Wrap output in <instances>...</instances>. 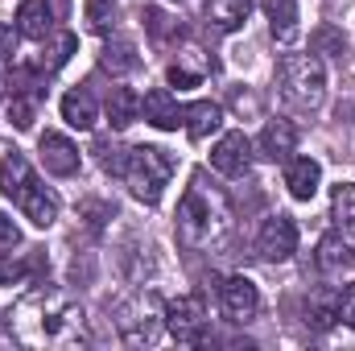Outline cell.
<instances>
[{
	"label": "cell",
	"mask_w": 355,
	"mask_h": 351,
	"mask_svg": "<svg viewBox=\"0 0 355 351\" xmlns=\"http://www.w3.org/2000/svg\"><path fill=\"white\" fill-rule=\"evenodd\" d=\"M277 87L293 112H314L327 99V71L318 54H285L277 62Z\"/></svg>",
	"instance_id": "obj_1"
},
{
	"label": "cell",
	"mask_w": 355,
	"mask_h": 351,
	"mask_svg": "<svg viewBox=\"0 0 355 351\" xmlns=\"http://www.w3.org/2000/svg\"><path fill=\"white\" fill-rule=\"evenodd\" d=\"M170 174H174V157L166 153V149H157V145H137V149H128V162H124V182H128V190H132V198H141V203H162V194H166V186H170Z\"/></svg>",
	"instance_id": "obj_2"
},
{
	"label": "cell",
	"mask_w": 355,
	"mask_h": 351,
	"mask_svg": "<svg viewBox=\"0 0 355 351\" xmlns=\"http://www.w3.org/2000/svg\"><path fill=\"white\" fill-rule=\"evenodd\" d=\"M166 327H170V335H174L178 343H198L202 331H207V302L198 293L170 302L166 306Z\"/></svg>",
	"instance_id": "obj_3"
},
{
	"label": "cell",
	"mask_w": 355,
	"mask_h": 351,
	"mask_svg": "<svg viewBox=\"0 0 355 351\" xmlns=\"http://www.w3.org/2000/svg\"><path fill=\"white\" fill-rule=\"evenodd\" d=\"M257 252L272 264L289 261L297 252V223L289 215H268L261 223V232H257Z\"/></svg>",
	"instance_id": "obj_4"
},
{
	"label": "cell",
	"mask_w": 355,
	"mask_h": 351,
	"mask_svg": "<svg viewBox=\"0 0 355 351\" xmlns=\"http://www.w3.org/2000/svg\"><path fill=\"white\" fill-rule=\"evenodd\" d=\"M219 306H223V314H227L232 323H252L257 310H261V289H257L244 273H236V277H227V281L219 285Z\"/></svg>",
	"instance_id": "obj_5"
},
{
	"label": "cell",
	"mask_w": 355,
	"mask_h": 351,
	"mask_svg": "<svg viewBox=\"0 0 355 351\" xmlns=\"http://www.w3.org/2000/svg\"><path fill=\"white\" fill-rule=\"evenodd\" d=\"M211 166L223 178H244L252 166V141L244 132H223L211 149Z\"/></svg>",
	"instance_id": "obj_6"
},
{
	"label": "cell",
	"mask_w": 355,
	"mask_h": 351,
	"mask_svg": "<svg viewBox=\"0 0 355 351\" xmlns=\"http://www.w3.org/2000/svg\"><path fill=\"white\" fill-rule=\"evenodd\" d=\"M37 153H42L46 174H54V178L79 174V145H75L71 137H62V132H42Z\"/></svg>",
	"instance_id": "obj_7"
},
{
	"label": "cell",
	"mask_w": 355,
	"mask_h": 351,
	"mask_svg": "<svg viewBox=\"0 0 355 351\" xmlns=\"http://www.w3.org/2000/svg\"><path fill=\"white\" fill-rule=\"evenodd\" d=\"M12 203H17V207H21V215H25L29 223H37V228H50V223L58 219V198H54L37 178H33V182L12 198Z\"/></svg>",
	"instance_id": "obj_8"
},
{
	"label": "cell",
	"mask_w": 355,
	"mask_h": 351,
	"mask_svg": "<svg viewBox=\"0 0 355 351\" xmlns=\"http://www.w3.org/2000/svg\"><path fill=\"white\" fill-rule=\"evenodd\" d=\"M207 232H211V203H202V194L190 190L182 198V207H178V236L186 244H198Z\"/></svg>",
	"instance_id": "obj_9"
},
{
	"label": "cell",
	"mask_w": 355,
	"mask_h": 351,
	"mask_svg": "<svg viewBox=\"0 0 355 351\" xmlns=\"http://www.w3.org/2000/svg\"><path fill=\"white\" fill-rule=\"evenodd\" d=\"M257 149L265 162H289V153L297 149V128L289 120H268L257 137Z\"/></svg>",
	"instance_id": "obj_10"
},
{
	"label": "cell",
	"mask_w": 355,
	"mask_h": 351,
	"mask_svg": "<svg viewBox=\"0 0 355 351\" xmlns=\"http://www.w3.org/2000/svg\"><path fill=\"white\" fill-rule=\"evenodd\" d=\"M285 186H289V194L297 203H310L318 194V186H322V166L314 157H289L285 162Z\"/></svg>",
	"instance_id": "obj_11"
},
{
	"label": "cell",
	"mask_w": 355,
	"mask_h": 351,
	"mask_svg": "<svg viewBox=\"0 0 355 351\" xmlns=\"http://www.w3.org/2000/svg\"><path fill=\"white\" fill-rule=\"evenodd\" d=\"M17 33L29 42H46L54 33V8L50 0H21L17 8Z\"/></svg>",
	"instance_id": "obj_12"
},
{
	"label": "cell",
	"mask_w": 355,
	"mask_h": 351,
	"mask_svg": "<svg viewBox=\"0 0 355 351\" xmlns=\"http://www.w3.org/2000/svg\"><path fill=\"white\" fill-rule=\"evenodd\" d=\"M33 170H29V162H25V153L17 149V145H8V141H0V186H4V194L8 198H17L29 182H33Z\"/></svg>",
	"instance_id": "obj_13"
},
{
	"label": "cell",
	"mask_w": 355,
	"mask_h": 351,
	"mask_svg": "<svg viewBox=\"0 0 355 351\" xmlns=\"http://www.w3.org/2000/svg\"><path fill=\"white\" fill-rule=\"evenodd\" d=\"M141 116H145L153 128H162V132H170V128L182 124V108H178V99L166 87H153L141 99Z\"/></svg>",
	"instance_id": "obj_14"
},
{
	"label": "cell",
	"mask_w": 355,
	"mask_h": 351,
	"mask_svg": "<svg viewBox=\"0 0 355 351\" xmlns=\"http://www.w3.org/2000/svg\"><path fill=\"white\" fill-rule=\"evenodd\" d=\"M182 124H186V137H190V141H207L211 132H219V124H223V108L211 103V99H198V103L182 108Z\"/></svg>",
	"instance_id": "obj_15"
},
{
	"label": "cell",
	"mask_w": 355,
	"mask_h": 351,
	"mask_svg": "<svg viewBox=\"0 0 355 351\" xmlns=\"http://www.w3.org/2000/svg\"><path fill=\"white\" fill-rule=\"evenodd\" d=\"M62 120L71 124V128H79V132H87L95 128V120H99V103H95V95L87 87H75L62 95Z\"/></svg>",
	"instance_id": "obj_16"
},
{
	"label": "cell",
	"mask_w": 355,
	"mask_h": 351,
	"mask_svg": "<svg viewBox=\"0 0 355 351\" xmlns=\"http://www.w3.org/2000/svg\"><path fill=\"white\" fill-rule=\"evenodd\" d=\"M318 264L327 273H339V268H352L355 264V240L352 232H331L318 240Z\"/></svg>",
	"instance_id": "obj_17"
},
{
	"label": "cell",
	"mask_w": 355,
	"mask_h": 351,
	"mask_svg": "<svg viewBox=\"0 0 355 351\" xmlns=\"http://www.w3.org/2000/svg\"><path fill=\"white\" fill-rule=\"evenodd\" d=\"M99 67L112 71V75H132V71L141 67V54H137V46H132L128 37H112V42H103V50H99Z\"/></svg>",
	"instance_id": "obj_18"
},
{
	"label": "cell",
	"mask_w": 355,
	"mask_h": 351,
	"mask_svg": "<svg viewBox=\"0 0 355 351\" xmlns=\"http://www.w3.org/2000/svg\"><path fill=\"white\" fill-rule=\"evenodd\" d=\"M252 12V0H207V21L219 33H236Z\"/></svg>",
	"instance_id": "obj_19"
},
{
	"label": "cell",
	"mask_w": 355,
	"mask_h": 351,
	"mask_svg": "<svg viewBox=\"0 0 355 351\" xmlns=\"http://www.w3.org/2000/svg\"><path fill=\"white\" fill-rule=\"evenodd\" d=\"M107 120L112 128H128L141 120V95L132 87H112L107 91Z\"/></svg>",
	"instance_id": "obj_20"
},
{
	"label": "cell",
	"mask_w": 355,
	"mask_h": 351,
	"mask_svg": "<svg viewBox=\"0 0 355 351\" xmlns=\"http://www.w3.org/2000/svg\"><path fill=\"white\" fill-rule=\"evenodd\" d=\"M268 29L277 42H293L297 37V0H265Z\"/></svg>",
	"instance_id": "obj_21"
},
{
	"label": "cell",
	"mask_w": 355,
	"mask_h": 351,
	"mask_svg": "<svg viewBox=\"0 0 355 351\" xmlns=\"http://www.w3.org/2000/svg\"><path fill=\"white\" fill-rule=\"evenodd\" d=\"M310 50L314 54H327V58H343L347 54V33L339 25H318L310 33Z\"/></svg>",
	"instance_id": "obj_22"
},
{
	"label": "cell",
	"mask_w": 355,
	"mask_h": 351,
	"mask_svg": "<svg viewBox=\"0 0 355 351\" xmlns=\"http://www.w3.org/2000/svg\"><path fill=\"white\" fill-rule=\"evenodd\" d=\"M331 211H335L339 228L355 236V182H339V186H335V194H331Z\"/></svg>",
	"instance_id": "obj_23"
},
{
	"label": "cell",
	"mask_w": 355,
	"mask_h": 351,
	"mask_svg": "<svg viewBox=\"0 0 355 351\" xmlns=\"http://www.w3.org/2000/svg\"><path fill=\"white\" fill-rule=\"evenodd\" d=\"M50 37H54V42H50V46H46V54H42V71H46V75H50V71H58V67H67V62H71V54H75V46H79V42H75V33H50Z\"/></svg>",
	"instance_id": "obj_24"
},
{
	"label": "cell",
	"mask_w": 355,
	"mask_h": 351,
	"mask_svg": "<svg viewBox=\"0 0 355 351\" xmlns=\"http://www.w3.org/2000/svg\"><path fill=\"white\" fill-rule=\"evenodd\" d=\"M306 323H310L314 331H331V327L339 323V293H318Z\"/></svg>",
	"instance_id": "obj_25"
},
{
	"label": "cell",
	"mask_w": 355,
	"mask_h": 351,
	"mask_svg": "<svg viewBox=\"0 0 355 351\" xmlns=\"http://www.w3.org/2000/svg\"><path fill=\"white\" fill-rule=\"evenodd\" d=\"M145 29H149V37H153V42L182 37V25H178L170 12H162V8H145Z\"/></svg>",
	"instance_id": "obj_26"
},
{
	"label": "cell",
	"mask_w": 355,
	"mask_h": 351,
	"mask_svg": "<svg viewBox=\"0 0 355 351\" xmlns=\"http://www.w3.org/2000/svg\"><path fill=\"white\" fill-rule=\"evenodd\" d=\"M95 153H99V166H103V174H124V162H128V149H120V145H112V141H95Z\"/></svg>",
	"instance_id": "obj_27"
},
{
	"label": "cell",
	"mask_w": 355,
	"mask_h": 351,
	"mask_svg": "<svg viewBox=\"0 0 355 351\" xmlns=\"http://www.w3.org/2000/svg\"><path fill=\"white\" fill-rule=\"evenodd\" d=\"M87 25L95 33H107V25H112V12H116V0H87Z\"/></svg>",
	"instance_id": "obj_28"
},
{
	"label": "cell",
	"mask_w": 355,
	"mask_h": 351,
	"mask_svg": "<svg viewBox=\"0 0 355 351\" xmlns=\"http://www.w3.org/2000/svg\"><path fill=\"white\" fill-rule=\"evenodd\" d=\"M8 120H12L17 128H29V124H33V99H29V95H12V103H8Z\"/></svg>",
	"instance_id": "obj_29"
},
{
	"label": "cell",
	"mask_w": 355,
	"mask_h": 351,
	"mask_svg": "<svg viewBox=\"0 0 355 351\" xmlns=\"http://www.w3.org/2000/svg\"><path fill=\"white\" fill-rule=\"evenodd\" d=\"M17 244H21V232H17V223L0 211V252H12Z\"/></svg>",
	"instance_id": "obj_30"
},
{
	"label": "cell",
	"mask_w": 355,
	"mask_h": 351,
	"mask_svg": "<svg viewBox=\"0 0 355 351\" xmlns=\"http://www.w3.org/2000/svg\"><path fill=\"white\" fill-rule=\"evenodd\" d=\"M339 318L355 331V285H347V289L339 293Z\"/></svg>",
	"instance_id": "obj_31"
},
{
	"label": "cell",
	"mask_w": 355,
	"mask_h": 351,
	"mask_svg": "<svg viewBox=\"0 0 355 351\" xmlns=\"http://www.w3.org/2000/svg\"><path fill=\"white\" fill-rule=\"evenodd\" d=\"M170 83H174V87H198V83H202V79H198V75H194V71H186V67H170Z\"/></svg>",
	"instance_id": "obj_32"
},
{
	"label": "cell",
	"mask_w": 355,
	"mask_h": 351,
	"mask_svg": "<svg viewBox=\"0 0 355 351\" xmlns=\"http://www.w3.org/2000/svg\"><path fill=\"white\" fill-rule=\"evenodd\" d=\"M12 50H17V29L0 21V58H12Z\"/></svg>",
	"instance_id": "obj_33"
},
{
	"label": "cell",
	"mask_w": 355,
	"mask_h": 351,
	"mask_svg": "<svg viewBox=\"0 0 355 351\" xmlns=\"http://www.w3.org/2000/svg\"><path fill=\"white\" fill-rule=\"evenodd\" d=\"M4 91H8V79H4V71H0V99H4Z\"/></svg>",
	"instance_id": "obj_34"
}]
</instances>
